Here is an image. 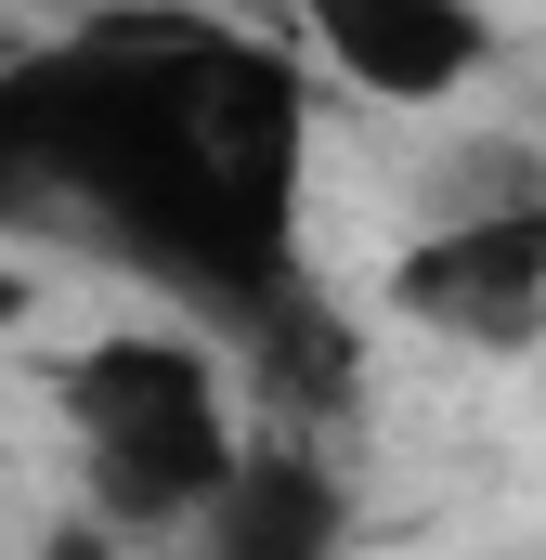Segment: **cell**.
<instances>
[{"label":"cell","instance_id":"1","mask_svg":"<svg viewBox=\"0 0 546 560\" xmlns=\"http://www.w3.org/2000/svg\"><path fill=\"white\" fill-rule=\"evenodd\" d=\"M312 79L209 0H105L0 52V235H79L261 365L325 352L299 275Z\"/></svg>","mask_w":546,"mask_h":560},{"label":"cell","instance_id":"2","mask_svg":"<svg viewBox=\"0 0 546 560\" xmlns=\"http://www.w3.org/2000/svg\"><path fill=\"white\" fill-rule=\"evenodd\" d=\"M52 418L79 443V495L118 535H195L222 509V482L248 469V430L222 392V352L195 326H105L92 352H66Z\"/></svg>","mask_w":546,"mask_h":560},{"label":"cell","instance_id":"3","mask_svg":"<svg viewBox=\"0 0 546 560\" xmlns=\"http://www.w3.org/2000/svg\"><path fill=\"white\" fill-rule=\"evenodd\" d=\"M391 313L455 352H534L546 339V196H482L429 222L391 261Z\"/></svg>","mask_w":546,"mask_h":560},{"label":"cell","instance_id":"4","mask_svg":"<svg viewBox=\"0 0 546 560\" xmlns=\"http://www.w3.org/2000/svg\"><path fill=\"white\" fill-rule=\"evenodd\" d=\"M286 26L312 39L325 79H352L365 105H455L482 66H495V13L482 0H286Z\"/></svg>","mask_w":546,"mask_h":560},{"label":"cell","instance_id":"5","mask_svg":"<svg viewBox=\"0 0 546 560\" xmlns=\"http://www.w3.org/2000/svg\"><path fill=\"white\" fill-rule=\"evenodd\" d=\"M195 560H352V482L312 443H248V469L222 482V509L195 522Z\"/></svg>","mask_w":546,"mask_h":560},{"label":"cell","instance_id":"6","mask_svg":"<svg viewBox=\"0 0 546 560\" xmlns=\"http://www.w3.org/2000/svg\"><path fill=\"white\" fill-rule=\"evenodd\" d=\"M26 560H131V535H118V522H52Z\"/></svg>","mask_w":546,"mask_h":560}]
</instances>
